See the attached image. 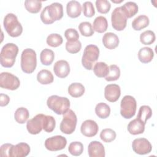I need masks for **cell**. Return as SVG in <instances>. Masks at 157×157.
<instances>
[{
	"mask_svg": "<svg viewBox=\"0 0 157 157\" xmlns=\"http://www.w3.org/2000/svg\"><path fill=\"white\" fill-rule=\"evenodd\" d=\"M45 115L42 113L37 114L27 121L26 128L30 134L35 135L41 132L43 129Z\"/></svg>",
	"mask_w": 157,
	"mask_h": 157,
	"instance_id": "obj_12",
	"label": "cell"
},
{
	"mask_svg": "<svg viewBox=\"0 0 157 157\" xmlns=\"http://www.w3.org/2000/svg\"><path fill=\"white\" fill-rule=\"evenodd\" d=\"M66 144V139L64 137L59 135L47 138L44 143L46 149L52 151L63 150L65 148Z\"/></svg>",
	"mask_w": 157,
	"mask_h": 157,
	"instance_id": "obj_11",
	"label": "cell"
},
{
	"mask_svg": "<svg viewBox=\"0 0 157 157\" xmlns=\"http://www.w3.org/2000/svg\"><path fill=\"white\" fill-rule=\"evenodd\" d=\"M88 153L90 157H104V147L99 141H92L88 145Z\"/></svg>",
	"mask_w": 157,
	"mask_h": 157,
	"instance_id": "obj_18",
	"label": "cell"
},
{
	"mask_svg": "<svg viewBox=\"0 0 157 157\" xmlns=\"http://www.w3.org/2000/svg\"><path fill=\"white\" fill-rule=\"evenodd\" d=\"M117 134L114 130L110 128L104 129L100 133L101 139L106 143H109L114 140L116 138Z\"/></svg>",
	"mask_w": 157,
	"mask_h": 157,
	"instance_id": "obj_36",
	"label": "cell"
},
{
	"mask_svg": "<svg viewBox=\"0 0 157 157\" xmlns=\"http://www.w3.org/2000/svg\"><path fill=\"white\" fill-rule=\"evenodd\" d=\"M112 1L113 2H116V3H120V2H123V0H121V1H114L112 0Z\"/></svg>",
	"mask_w": 157,
	"mask_h": 157,
	"instance_id": "obj_47",
	"label": "cell"
},
{
	"mask_svg": "<svg viewBox=\"0 0 157 157\" xmlns=\"http://www.w3.org/2000/svg\"><path fill=\"white\" fill-rule=\"evenodd\" d=\"M152 115V110L148 105H142L139 108L137 118L141 120L145 124H146L147 121L151 118Z\"/></svg>",
	"mask_w": 157,
	"mask_h": 157,
	"instance_id": "obj_32",
	"label": "cell"
},
{
	"mask_svg": "<svg viewBox=\"0 0 157 157\" xmlns=\"http://www.w3.org/2000/svg\"><path fill=\"white\" fill-rule=\"evenodd\" d=\"M136 108L137 102L135 98L132 96L126 95L121 101L120 114L126 119L131 118L136 113Z\"/></svg>",
	"mask_w": 157,
	"mask_h": 157,
	"instance_id": "obj_7",
	"label": "cell"
},
{
	"mask_svg": "<svg viewBox=\"0 0 157 157\" xmlns=\"http://www.w3.org/2000/svg\"><path fill=\"white\" fill-rule=\"evenodd\" d=\"M53 71L55 75L59 78L66 77L70 72V66L66 60H59L53 66Z\"/></svg>",
	"mask_w": 157,
	"mask_h": 157,
	"instance_id": "obj_17",
	"label": "cell"
},
{
	"mask_svg": "<svg viewBox=\"0 0 157 157\" xmlns=\"http://www.w3.org/2000/svg\"><path fill=\"white\" fill-rule=\"evenodd\" d=\"M154 56L153 50L150 47H144L141 48L138 52V58L142 63H148L151 61Z\"/></svg>",
	"mask_w": 157,
	"mask_h": 157,
	"instance_id": "obj_22",
	"label": "cell"
},
{
	"mask_svg": "<svg viewBox=\"0 0 157 157\" xmlns=\"http://www.w3.org/2000/svg\"><path fill=\"white\" fill-rule=\"evenodd\" d=\"M98 12L101 13H107L109 12L111 4L107 0H97L95 2Z\"/></svg>",
	"mask_w": 157,
	"mask_h": 157,
	"instance_id": "obj_41",
	"label": "cell"
},
{
	"mask_svg": "<svg viewBox=\"0 0 157 157\" xmlns=\"http://www.w3.org/2000/svg\"><path fill=\"white\" fill-rule=\"evenodd\" d=\"M150 20L145 15H140L134 19L132 22V27L136 31H140L148 26Z\"/></svg>",
	"mask_w": 157,
	"mask_h": 157,
	"instance_id": "obj_23",
	"label": "cell"
},
{
	"mask_svg": "<svg viewBox=\"0 0 157 157\" xmlns=\"http://www.w3.org/2000/svg\"><path fill=\"white\" fill-rule=\"evenodd\" d=\"M78 29L80 34L85 37H90L94 34L92 25L88 21H83L79 24Z\"/></svg>",
	"mask_w": 157,
	"mask_h": 157,
	"instance_id": "obj_37",
	"label": "cell"
},
{
	"mask_svg": "<svg viewBox=\"0 0 157 157\" xmlns=\"http://www.w3.org/2000/svg\"><path fill=\"white\" fill-rule=\"evenodd\" d=\"M85 87L80 83H72L68 87V93L73 98L82 96L85 93Z\"/></svg>",
	"mask_w": 157,
	"mask_h": 157,
	"instance_id": "obj_27",
	"label": "cell"
},
{
	"mask_svg": "<svg viewBox=\"0 0 157 157\" xmlns=\"http://www.w3.org/2000/svg\"><path fill=\"white\" fill-rule=\"evenodd\" d=\"M3 25L7 34L12 37H18L23 32L21 23L18 21L17 16L12 13H9L5 16Z\"/></svg>",
	"mask_w": 157,
	"mask_h": 157,
	"instance_id": "obj_5",
	"label": "cell"
},
{
	"mask_svg": "<svg viewBox=\"0 0 157 157\" xmlns=\"http://www.w3.org/2000/svg\"><path fill=\"white\" fill-rule=\"evenodd\" d=\"M133 151L139 155H146L151 152L152 145L145 138H137L134 139L132 143Z\"/></svg>",
	"mask_w": 157,
	"mask_h": 157,
	"instance_id": "obj_13",
	"label": "cell"
},
{
	"mask_svg": "<svg viewBox=\"0 0 157 157\" xmlns=\"http://www.w3.org/2000/svg\"><path fill=\"white\" fill-rule=\"evenodd\" d=\"M121 9L127 18H129L134 16L138 12V6L134 2L129 1L121 6Z\"/></svg>",
	"mask_w": 157,
	"mask_h": 157,
	"instance_id": "obj_25",
	"label": "cell"
},
{
	"mask_svg": "<svg viewBox=\"0 0 157 157\" xmlns=\"http://www.w3.org/2000/svg\"><path fill=\"white\" fill-rule=\"evenodd\" d=\"M12 146L11 144H4L1 146L0 148V155L2 157H9L10 148Z\"/></svg>",
	"mask_w": 157,
	"mask_h": 157,
	"instance_id": "obj_45",
	"label": "cell"
},
{
	"mask_svg": "<svg viewBox=\"0 0 157 157\" xmlns=\"http://www.w3.org/2000/svg\"><path fill=\"white\" fill-rule=\"evenodd\" d=\"M107 28L108 22L105 17L103 16H98L94 19L93 25L94 31L99 33H102L107 29Z\"/></svg>",
	"mask_w": 157,
	"mask_h": 157,
	"instance_id": "obj_24",
	"label": "cell"
},
{
	"mask_svg": "<svg viewBox=\"0 0 157 157\" xmlns=\"http://www.w3.org/2000/svg\"><path fill=\"white\" fill-rule=\"evenodd\" d=\"M10 101V98L8 95L1 93L0 94V105L1 107H4L7 105Z\"/></svg>",
	"mask_w": 157,
	"mask_h": 157,
	"instance_id": "obj_46",
	"label": "cell"
},
{
	"mask_svg": "<svg viewBox=\"0 0 157 157\" xmlns=\"http://www.w3.org/2000/svg\"><path fill=\"white\" fill-rule=\"evenodd\" d=\"M66 12L71 18H77L79 17L82 12V6L80 3L77 1H70L66 5Z\"/></svg>",
	"mask_w": 157,
	"mask_h": 157,
	"instance_id": "obj_21",
	"label": "cell"
},
{
	"mask_svg": "<svg viewBox=\"0 0 157 157\" xmlns=\"http://www.w3.org/2000/svg\"><path fill=\"white\" fill-rule=\"evenodd\" d=\"M63 16V5L59 2H53L44 7L40 13V19L44 24L50 25L61 20Z\"/></svg>",
	"mask_w": 157,
	"mask_h": 157,
	"instance_id": "obj_1",
	"label": "cell"
},
{
	"mask_svg": "<svg viewBox=\"0 0 157 157\" xmlns=\"http://www.w3.org/2000/svg\"><path fill=\"white\" fill-rule=\"evenodd\" d=\"M47 105L55 113L63 115L69 109L70 101L66 97L52 95L47 99Z\"/></svg>",
	"mask_w": 157,
	"mask_h": 157,
	"instance_id": "obj_3",
	"label": "cell"
},
{
	"mask_svg": "<svg viewBox=\"0 0 157 157\" xmlns=\"http://www.w3.org/2000/svg\"><path fill=\"white\" fill-rule=\"evenodd\" d=\"M29 117V113L28 110L23 107L18 108L14 113V118L15 121L20 124H23L26 123Z\"/></svg>",
	"mask_w": 157,
	"mask_h": 157,
	"instance_id": "obj_31",
	"label": "cell"
},
{
	"mask_svg": "<svg viewBox=\"0 0 157 157\" xmlns=\"http://www.w3.org/2000/svg\"><path fill=\"white\" fill-rule=\"evenodd\" d=\"M25 6L29 12L37 13L42 8V1L37 0H26L25 1Z\"/></svg>",
	"mask_w": 157,
	"mask_h": 157,
	"instance_id": "obj_33",
	"label": "cell"
},
{
	"mask_svg": "<svg viewBox=\"0 0 157 157\" xmlns=\"http://www.w3.org/2000/svg\"><path fill=\"white\" fill-rule=\"evenodd\" d=\"M102 43L105 48L109 50H113L118 46L119 39L113 33H106L103 36Z\"/></svg>",
	"mask_w": 157,
	"mask_h": 157,
	"instance_id": "obj_19",
	"label": "cell"
},
{
	"mask_svg": "<svg viewBox=\"0 0 157 157\" xmlns=\"http://www.w3.org/2000/svg\"><path fill=\"white\" fill-rule=\"evenodd\" d=\"M55 58L54 52L48 48H45L40 52V62L43 65L49 66L50 65Z\"/></svg>",
	"mask_w": 157,
	"mask_h": 157,
	"instance_id": "obj_30",
	"label": "cell"
},
{
	"mask_svg": "<svg viewBox=\"0 0 157 157\" xmlns=\"http://www.w3.org/2000/svg\"><path fill=\"white\" fill-rule=\"evenodd\" d=\"M94 74L99 78L105 77L109 73V67L104 62H98L93 67Z\"/></svg>",
	"mask_w": 157,
	"mask_h": 157,
	"instance_id": "obj_28",
	"label": "cell"
},
{
	"mask_svg": "<svg viewBox=\"0 0 157 157\" xmlns=\"http://www.w3.org/2000/svg\"><path fill=\"white\" fill-rule=\"evenodd\" d=\"M95 113L100 118H107L110 113V106L104 102H99L96 105Z\"/></svg>",
	"mask_w": 157,
	"mask_h": 157,
	"instance_id": "obj_29",
	"label": "cell"
},
{
	"mask_svg": "<svg viewBox=\"0 0 157 157\" xmlns=\"http://www.w3.org/2000/svg\"><path fill=\"white\" fill-rule=\"evenodd\" d=\"M18 53V47L13 43L5 44L0 53V62L4 67H11L13 66Z\"/></svg>",
	"mask_w": 157,
	"mask_h": 157,
	"instance_id": "obj_2",
	"label": "cell"
},
{
	"mask_svg": "<svg viewBox=\"0 0 157 157\" xmlns=\"http://www.w3.org/2000/svg\"><path fill=\"white\" fill-rule=\"evenodd\" d=\"M99 49L98 46L93 44L86 46L84 49L82 58V64L87 70H91L93 64L98 59Z\"/></svg>",
	"mask_w": 157,
	"mask_h": 157,
	"instance_id": "obj_6",
	"label": "cell"
},
{
	"mask_svg": "<svg viewBox=\"0 0 157 157\" xmlns=\"http://www.w3.org/2000/svg\"><path fill=\"white\" fill-rule=\"evenodd\" d=\"M64 36L68 42H74L78 40L79 34L77 31L74 28H69L64 32Z\"/></svg>",
	"mask_w": 157,
	"mask_h": 157,
	"instance_id": "obj_44",
	"label": "cell"
},
{
	"mask_svg": "<svg viewBox=\"0 0 157 157\" xmlns=\"http://www.w3.org/2000/svg\"><path fill=\"white\" fill-rule=\"evenodd\" d=\"M56 125V121L55 118L50 115H45L43 129L47 132H52Z\"/></svg>",
	"mask_w": 157,
	"mask_h": 157,
	"instance_id": "obj_40",
	"label": "cell"
},
{
	"mask_svg": "<svg viewBox=\"0 0 157 157\" xmlns=\"http://www.w3.org/2000/svg\"><path fill=\"white\" fill-rule=\"evenodd\" d=\"M77 122V118L75 113L72 110L69 109L64 114H63L59 129L63 133L71 134L75 129Z\"/></svg>",
	"mask_w": 157,
	"mask_h": 157,
	"instance_id": "obj_8",
	"label": "cell"
},
{
	"mask_svg": "<svg viewBox=\"0 0 157 157\" xmlns=\"http://www.w3.org/2000/svg\"><path fill=\"white\" fill-rule=\"evenodd\" d=\"M145 124L138 118H136L131 121L128 124V131L132 135H137L142 134L145 131Z\"/></svg>",
	"mask_w": 157,
	"mask_h": 157,
	"instance_id": "obj_20",
	"label": "cell"
},
{
	"mask_svg": "<svg viewBox=\"0 0 157 157\" xmlns=\"http://www.w3.org/2000/svg\"><path fill=\"white\" fill-rule=\"evenodd\" d=\"M121 95V89L118 85L109 84L104 88V97L110 102L117 101Z\"/></svg>",
	"mask_w": 157,
	"mask_h": 157,
	"instance_id": "obj_14",
	"label": "cell"
},
{
	"mask_svg": "<svg viewBox=\"0 0 157 157\" xmlns=\"http://www.w3.org/2000/svg\"><path fill=\"white\" fill-rule=\"evenodd\" d=\"M46 42L49 46L52 47H57L62 44L63 39L61 35L56 33H52L48 36Z\"/></svg>",
	"mask_w": 157,
	"mask_h": 157,
	"instance_id": "obj_38",
	"label": "cell"
},
{
	"mask_svg": "<svg viewBox=\"0 0 157 157\" xmlns=\"http://www.w3.org/2000/svg\"><path fill=\"white\" fill-rule=\"evenodd\" d=\"M99 127L96 121L92 120H86L84 121L80 127L82 134L88 137L96 136L98 132Z\"/></svg>",
	"mask_w": 157,
	"mask_h": 157,
	"instance_id": "obj_15",
	"label": "cell"
},
{
	"mask_svg": "<svg viewBox=\"0 0 157 157\" xmlns=\"http://www.w3.org/2000/svg\"><path fill=\"white\" fill-rule=\"evenodd\" d=\"M109 67V71L106 77L105 80L108 82L117 80L120 76V69L119 67L115 64H111Z\"/></svg>",
	"mask_w": 157,
	"mask_h": 157,
	"instance_id": "obj_35",
	"label": "cell"
},
{
	"mask_svg": "<svg viewBox=\"0 0 157 157\" xmlns=\"http://www.w3.org/2000/svg\"><path fill=\"white\" fill-rule=\"evenodd\" d=\"M21 68L23 72L31 74L36 69L37 66V57L36 52L32 48L25 49L21 55Z\"/></svg>",
	"mask_w": 157,
	"mask_h": 157,
	"instance_id": "obj_4",
	"label": "cell"
},
{
	"mask_svg": "<svg viewBox=\"0 0 157 157\" xmlns=\"http://www.w3.org/2000/svg\"><path fill=\"white\" fill-rule=\"evenodd\" d=\"M127 19L121 7H116L111 14V22L113 28L118 31H123L126 26Z\"/></svg>",
	"mask_w": 157,
	"mask_h": 157,
	"instance_id": "obj_9",
	"label": "cell"
},
{
	"mask_svg": "<svg viewBox=\"0 0 157 157\" xmlns=\"http://www.w3.org/2000/svg\"><path fill=\"white\" fill-rule=\"evenodd\" d=\"M156 39L155 34L151 30H147L140 35V41L144 45H151Z\"/></svg>",
	"mask_w": 157,
	"mask_h": 157,
	"instance_id": "obj_34",
	"label": "cell"
},
{
	"mask_svg": "<svg viewBox=\"0 0 157 157\" xmlns=\"http://www.w3.org/2000/svg\"><path fill=\"white\" fill-rule=\"evenodd\" d=\"M29 145L25 142H20L15 145H12L9 157H25L30 152Z\"/></svg>",
	"mask_w": 157,
	"mask_h": 157,
	"instance_id": "obj_16",
	"label": "cell"
},
{
	"mask_svg": "<svg viewBox=\"0 0 157 157\" xmlns=\"http://www.w3.org/2000/svg\"><path fill=\"white\" fill-rule=\"evenodd\" d=\"M68 150L73 156H80L83 151V145L80 142H72L69 144Z\"/></svg>",
	"mask_w": 157,
	"mask_h": 157,
	"instance_id": "obj_39",
	"label": "cell"
},
{
	"mask_svg": "<svg viewBox=\"0 0 157 157\" xmlns=\"http://www.w3.org/2000/svg\"><path fill=\"white\" fill-rule=\"evenodd\" d=\"M83 15L86 17H92L95 14V10L93 4L90 1H86L83 4Z\"/></svg>",
	"mask_w": 157,
	"mask_h": 157,
	"instance_id": "obj_43",
	"label": "cell"
},
{
	"mask_svg": "<svg viewBox=\"0 0 157 157\" xmlns=\"http://www.w3.org/2000/svg\"><path fill=\"white\" fill-rule=\"evenodd\" d=\"M53 75L52 72L47 69L40 71L37 75V81L42 85H48L53 82Z\"/></svg>",
	"mask_w": 157,
	"mask_h": 157,
	"instance_id": "obj_26",
	"label": "cell"
},
{
	"mask_svg": "<svg viewBox=\"0 0 157 157\" xmlns=\"http://www.w3.org/2000/svg\"><path fill=\"white\" fill-rule=\"evenodd\" d=\"M82 48V44L78 40L74 42H68L66 43V50L70 53H77Z\"/></svg>",
	"mask_w": 157,
	"mask_h": 157,
	"instance_id": "obj_42",
	"label": "cell"
},
{
	"mask_svg": "<svg viewBox=\"0 0 157 157\" xmlns=\"http://www.w3.org/2000/svg\"><path fill=\"white\" fill-rule=\"evenodd\" d=\"M20 85L19 78L11 73L4 72L0 74V86L2 88L15 90Z\"/></svg>",
	"mask_w": 157,
	"mask_h": 157,
	"instance_id": "obj_10",
	"label": "cell"
}]
</instances>
